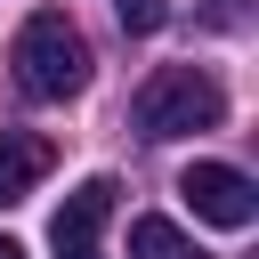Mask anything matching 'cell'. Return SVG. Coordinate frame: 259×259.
<instances>
[{"instance_id":"obj_1","label":"cell","mask_w":259,"mask_h":259,"mask_svg":"<svg viewBox=\"0 0 259 259\" xmlns=\"http://www.w3.org/2000/svg\"><path fill=\"white\" fill-rule=\"evenodd\" d=\"M8 65H16L24 97H49V105L89 89V40L73 32V16H65V8H32V16L16 24V49H8Z\"/></svg>"},{"instance_id":"obj_2","label":"cell","mask_w":259,"mask_h":259,"mask_svg":"<svg viewBox=\"0 0 259 259\" xmlns=\"http://www.w3.org/2000/svg\"><path fill=\"white\" fill-rule=\"evenodd\" d=\"M130 113H138L146 138H194V130H219L227 121V89L202 65H154Z\"/></svg>"},{"instance_id":"obj_3","label":"cell","mask_w":259,"mask_h":259,"mask_svg":"<svg viewBox=\"0 0 259 259\" xmlns=\"http://www.w3.org/2000/svg\"><path fill=\"white\" fill-rule=\"evenodd\" d=\"M178 194L194 202V219H210V227H251L259 219V186L235 170V162H186V178H178Z\"/></svg>"},{"instance_id":"obj_4","label":"cell","mask_w":259,"mask_h":259,"mask_svg":"<svg viewBox=\"0 0 259 259\" xmlns=\"http://www.w3.org/2000/svg\"><path fill=\"white\" fill-rule=\"evenodd\" d=\"M113 178H81L73 194H65V210H57V227H49V243H57V259H97V235H105V219H113Z\"/></svg>"},{"instance_id":"obj_5","label":"cell","mask_w":259,"mask_h":259,"mask_svg":"<svg viewBox=\"0 0 259 259\" xmlns=\"http://www.w3.org/2000/svg\"><path fill=\"white\" fill-rule=\"evenodd\" d=\"M57 170V146L32 130H0V202H24L40 178Z\"/></svg>"},{"instance_id":"obj_6","label":"cell","mask_w":259,"mask_h":259,"mask_svg":"<svg viewBox=\"0 0 259 259\" xmlns=\"http://www.w3.org/2000/svg\"><path fill=\"white\" fill-rule=\"evenodd\" d=\"M130 259H202L194 235H178L170 219H130Z\"/></svg>"},{"instance_id":"obj_7","label":"cell","mask_w":259,"mask_h":259,"mask_svg":"<svg viewBox=\"0 0 259 259\" xmlns=\"http://www.w3.org/2000/svg\"><path fill=\"white\" fill-rule=\"evenodd\" d=\"M113 16H121V32H162L170 0H113Z\"/></svg>"},{"instance_id":"obj_8","label":"cell","mask_w":259,"mask_h":259,"mask_svg":"<svg viewBox=\"0 0 259 259\" xmlns=\"http://www.w3.org/2000/svg\"><path fill=\"white\" fill-rule=\"evenodd\" d=\"M0 259H24V243H8V235H0Z\"/></svg>"}]
</instances>
